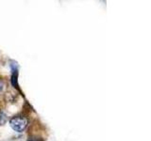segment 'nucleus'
<instances>
[{
    "label": "nucleus",
    "instance_id": "nucleus-1",
    "mask_svg": "<svg viewBox=\"0 0 151 141\" xmlns=\"http://www.w3.org/2000/svg\"><path fill=\"white\" fill-rule=\"evenodd\" d=\"M27 124L28 120L24 116H15L9 120V125H11L12 130L17 132V133H22L25 131L27 127Z\"/></svg>",
    "mask_w": 151,
    "mask_h": 141
},
{
    "label": "nucleus",
    "instance_id": "nucleus-3",
    "mask_svg": "<svg viewBox=\"0 0 151 141\" xmlns=\"http://www.w3.org/2000/svg\"><path fill=\"white\" fill-rule=\"evenodd\" d=\"M7 121V115L3 110L0 111V125H4Z\"/></svg>",
    "mask_w": 151,
    "mask_h": 141
},
{
    "label": "nucleus",
    "instance_id": "nucleus-2",
    "mask_svg": "<svg viewBox=\"0 0 151 141\" xmlns=\"http://www.w3.org/2000/svg\"><path fill=\"white\" fill-rule=\"evenodd\" d=\"M18 70H12V84L14 88H16L19 90V85H18Z\"/></svg>",
    "mask_w": 151,
    "mask_h": 141
},
{
    "label": "nucleus",
    "instance_id": "nucleus-4",
    "mask_svg": "<svg viewBox=\"0 0 151 141\" xmlns=\"http://www.w3.org/2000/svg\"><path fill=\"white\" fill-rule=\"evenodd\" d=\"M3 88H4V83L0 80V92L3 90Z\"/></svg>",
    "mask_w": 151,
    "mask_h": 141
}]
</instances>
